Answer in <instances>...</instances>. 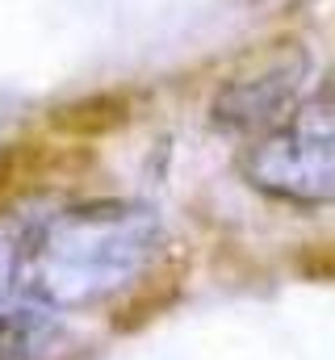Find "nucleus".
I'll return each mask as SVG.
<instances>
[{"label": "nucleus", "instance_id": "2", "mask_svg": "<svg viewBox=\"0 0 335 360\" xmlns=\"http://www.w3.org/2000/svg\"><path fill=\"white\" fill-rule=\"evenodd\" d=\"M46 172H51V155L42 143H17V147L0 151V197L17 193L25 184H38Z\"/></svg>", "mask_w": 335, "mask_h": 360}, {"label": "nucleus", "instance_id": "1", "mask_svg": "<svg viewBox=\"0 0 335 360\" xmlns=\"http://www.w3.org/2000/svg\"><path fill=\"white\" fill-rule=\"evenodd\" d=\"M126 117H130V101L122 92H96V96H80V101L63 105L55 113V126L76 139H96V134L126 126Z\"/></svg>", "mask_w": 335, "mask_h": 360}, {"label": "nucleus", "instance_id": "3", "mask_svg": "<svg viewBox=\"0 0 335 360\" xmlns=\"http://www.w3.org/2000/svg\"><path fill=\"white\" fill-rule=\"evenodd\" d=\"M176 285H180L176 276H172L168 285H147V289H143L139 297H130V306H126V310H122V314L113 319V327H118V331H130V327H143V323H147V319H151L156 310H164L168 302H172V293H176Z\"/></svg>", "mask_w": 335, "mask_h": 360}]
</instances>
